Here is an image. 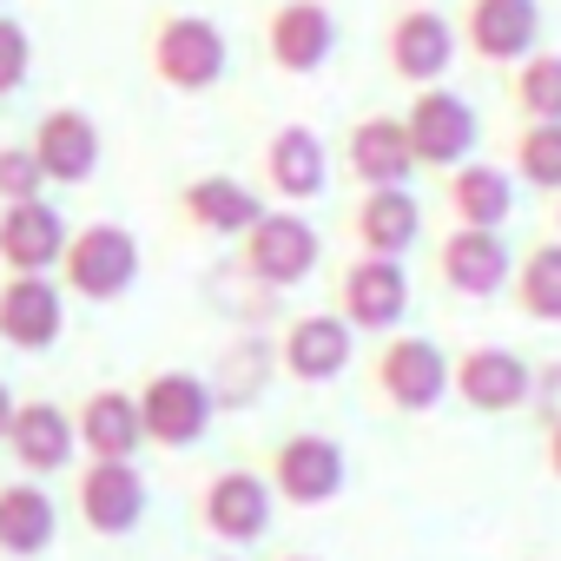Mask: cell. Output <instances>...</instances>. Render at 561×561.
<instances>
[{
    "mask_svg": "<svg viewBox=\"0 0 561 561\" xmlns=\"http://www.w3.org/2000/svg\"><path fill=\"white\" fill-rule=\"evenodd\" d=\"M146 60H152V80L172 87V93H211L231 67V41L211 14H159L152 21V41H146Z\"/></svg>",
    "mask_w": 561,
    "mask_h": 561,
    "instance_id": "1",
    "label": "cell"
},
{
    "mask_svg": "<svg viewBox=\"0 0 561 561\" xmlns=\"http://www.w3.org/2000/svg\"><path fill=\"white\" fill-rule=\"evenodd\" d=\"M318 257H324V238H318L311 218H298V205L264 211V218L238 238V271L251 277V285H264V291L305 285V277L318 271Z\"/></svg>",
    "mask_w": 561,
    "mask_h": 561,
    "instance_id": "2",
    "label": "cell"
},
{
    "mask_svg": "<svg viewBox=\"0 0 561 561\" xmlns=\"http://www.w3.org/2000/svg\"><path fill=\"white\" fill-rule=\"evenodd\" d=\"M60 285L87 305H119L133 285H139V238L113 218L100 225H80L67 238V257H60Z\"/></svg>",
    "mask_w": 561,
    "mask_h": 561,
    "instance_id": "3",
    "label": "cell"
},
{
    "mask_svg": "<svg viewBox=\"0 0 561 561\" xmlns=\"http://www.w3.org/2000/svg\"><path fill=\"white\" fill-rule=\"evenodd\" d=\"M403 133H410L416 165H430V172H456V165H469L476 146H482V119H476V106H469L456 87H423V93H410Z\"/></svg>",
    "mask_w": 561,
    "mask_h": 561,
    "instance_id": "4",
    "label": "cell"
},
{
    "mask_svg": "<svg viewBox=\"0 0 561 561\" xmlns=\"http://www.w3.org/2000/svg\"><path fill=\"white\" fill-rule=\"evenodd\" d=\"M271 495L277 502H291V508H324L344 495L351 482V462H344V443L324 436V430H291V436H277L271 449Z\"/></svg>",
    "mask_w": 561,
    "mask_h": 561,
    "instance_id": "5",
    "label": "cell"
},
{
    "mask_svg": "<svg viewBox=\"0 0 561 561\" xmlns=\"http://www.w3.org/2000/svg\"><path fill=\"white\" fill-rule=\"evenodd\" d=\"M133 397H139V430L152 449H192V443H205V430L218 416L211 383L198 370H152Z\"/></svg>",
    "mask_w": 561,
    "mask_h": 561,
    "instance_id": "6",
    "label": "cell"
},
{
    "mask_svg": "<svg viewBox=\"0 0 561 561\" xmlns=\"http://www.w3.org/2000/svg\"><path fill=\"white\" fill-rule=\"evenodd\" d=\"M370 390L403 416H430L449 397V357L430 337H397L390 331L370 357Z\"/></svg>",
    "mask_w": 561,
    "mask_h": 561,
    "instance_id": "7",
    "label": "cell"
},
{
    "mask_svg": "<svg viewBox=\"0 0 561 561\" xmlns=\"http://www.w3.org/2000/svg\"><path fill=\"white\" fill-rule=\"evenodd\" d=\"M271 508H277L271 476H264V469H244V462L218 469V476L198 489V528H205L211 541H225V548H251V541H264Z\"/></svg>",
    "mask_w": 561,
    "mask_h": 561,
    "instance_id": "8",
    "label": "cell"
},
{
    "mask_svg": "<svg viewBox=\"0 0 561 561\" xmlns=\"http://www.w3.org/2000/svg\"><path fill=\"white\" fill-rule=\"evenodd\" d=\"M351 331H370V337H390L410 311V271L403 257H370L357 251L344 271H337V305H331Z\"/></svg>",
    "mask_w": 561,
    "mask_h": 561,
    "instance_id": "9",
    "label": "cell"
},
{
    "mask_svg": "<svg viewBox=\"0 0 561 561\" xmlns=\"http://www.w3.org/2000/svg\"><path fill=\"white\" fill-rule=\"evenodd\" d=\"M449 390L462 410L476 416H508V410H528V390H535V364L508 344H469L456 351L449 364Z\"/></svg>",
    "mask_w": 561,
    "mask_h": 561,
    "instance_id": "10",
    "label": "cell"
},
{
    "mask_svg": "<svg viewBox=\"0 0 561 561\" xmlns=\"http://www.w3.org/2000/svg\"><path fill=\"white\" fill-rule=\"evenodd\" d=\"M351 351H357V331L337 318V311H298L277 331V370L291 383H337L351 370Z\"/></svg>",
    "mask_w": 561,
    "mask_h": 561,
    "instance_id": "11",
    "label": "cell"
},
{
    "mask_svg": "<svg viewBox=\"0 0 561 561\" xmlns=\"http://www.w3.org/2000/svg\"><path fill=\"white\" fill-rule=\"evenodd\" d=\"M436 277L443 291L482 305V298H502L508 277H515V251L502 231H476V225H449V238L436 244Z\"/></svg>",
    "mask_w": 561,
    "mask_h": 561,
    "instance_id": "12",
    "label": "cell"
},
{
    "mask_svg": "<svg viewBox=\"0 0 561 561\" xmlns=\"http://www.w3.org/2000/svg\"><path fill=\"white\" fill-rule=\"evenodd\" d=\"M264 54H271L277 73H291V80L331 67V54H337V14L324 8V0H277L271 21H264Z\"/></svg>",
    "mask_w": 561,
    "mask_h": 561,
    "instance_id": "13",
    "label": "cell"
},
{
    "mask_svg": "<svg viewBox=\"0 0 561 561\" xmlns=\"http://www.w3.org/2000/svg\"><path fill=\"white\" fill-rule=\"evenodd\" d=\"M456 41H462L456 21H443L436 8H403L383 34V60L403 87L423 93V87H443V73L456 67Z\"/></svg>",
    "mask_w": 561,
    "mask_h": 561,
    "instance_id": "14",
    "label": "cell"
},
{
    "mask_svg": "<svg viewBox=\"0 0 561 561\" xmlns=\"http://www.w3.org/2000/svg\"><path fill=\"white\" fill-rule=\"evenodd\" d=\"M462 47L489 67H522L541 47V0H469L462 8Z\"/></svg>",
    "mask_w": 561,
    "mask_h": 561,
    "instance_id": "15",
    "label": "cell"
},
{
    "mask_svg": "<svg viewBox=\"0 0 561 561\" xmlns=\"http://www.w3.org/2000/svg\"><path fill=\"white\" fill-rule=\"evenodd\" d=\"M146 502H152V489L133 462H87L73 482V508L93 535H133L146 522Z\"/></svg>",
    "mask_w": 561,
    "mask_h": 561,
    "instance_id": "16",
    "label": "cell"
},
{
    "mask_svg": "<svg viewBox=\"0 0 561 561\" xmlns=\"http://www.w3.org/2000/svg\"><path fill=\"white\" fill-rule=\"evenodd\" d=\"M67 331V298L47 271H14L0 285V337L14 351H54Z\"/></svg>",
    "mask_w": 561,
    "mask_h": 561,
    "instance_id": "17",
    "label": "cell"
},
{
    "mask_svg": "<svg viewBox=\"0 0 561 561\" xmlns=\"http://www.w3.org/2000/svg\"><path fill=\"white\" fill-rule=\"evenodd\" d=\"M264 185L285 198V205H311V198H324V185H331V146L311 133V126H277L271 139H264Z\"/></svg>",
    "mask_w": 561,
    "mask_h": 561,
    "instance_id": "18",
    "label": "cell"
},
{
    "mask_svg": "<svg viewBox=\"0 0 561 561\" xmlns=\"http://www.w3.org/2000/svg\"><path fill=\"white\" fill-rule=\"evenodd\" d=\"M344 172L377 192V185H410L416 172V152H410V133H403V113H370L344 133Z\"/></svg>",
    "mask_w": 561,
    "mask_h": 561,
    "instance_id": "19",
    "label": "cell"
},
{
    "mask_svg": "<svg viewBox=\"0 0 561 561\" xmlns=\"http://www.w3.org/2000/svg\"><path fill=\"white\" fill-rule=\"evenodd\" d=\"M264 211L271 205L244 179H231V172H205V179H185L179 185V218L192 231H205V238H244Z\"/></svg>",
    "mask_w": 561,
    "mask_h": 561,
    "instance_id": "20",
    "label": "cell"
},
{
    "mask_svg": "<svg viewBox=\"0 0 561 561\" xmlns=\"http://www.w3.org/2000/svg\"><path fill=\"white\" fill-rule=\"evenodd\" d=\"M351 238L370 257H410V244H423V205L410 185H377L351 205Z\"/></svg>",
    "mask_w": 561,
    "mask_h": 561,
    "instance_id": "21",
    "label": "cell"
},
{
    "mask_svg": "<svg viewBox=\"0 0 561 561\" xmlns=\"http://www.w3.org/2000/svg\"><path fill=\"white\" fill-rule=\"evenodd\" d=\"M34 159L47 172V185H87L100 172V126L80 113V106H54L41 126H34Z\"/></svg>",
    "mask_w": 561,
    "mask_h": 561,
    "instance_id": "22",
    "label": "cell"
},
{
    "mask_svg": "<svg viewBox=\"0 0 561 561\" xmlns=\"http://www.w3.org/2000/svg\"><path fill=\"white\" fill-rule=\"evenodd\" d=\"M443 205H449V225L502 231L515 218V172L489 165V159H469V165L443 172Z\"/></svg>",
    "mask_w": 561,
    "mask_h": 561,
    "instance_id": "23",
    "label": "cell"
},
{
    "mask_svg": "<svg viewBox=\"0 0 561 561\" xmlns=\"http://www.w3.org/2000/svg\"><path fill=\"white\" fill-rule=\"evenodd\" d=\"M67 238L73 231L47 198H27V205L0 211V264L8 271H54L67 257Z\"/></svg>",
    "mask_w": 561,
    "mask_h": 561,
    "instance_id": "24",
    "label": "cell"
},
{
    "mask_svg": "<svg viewBox=\"0 0 561 561\" xmlns=\"http://www.w3.org/2000/svg\"><path fill=\"white\" fill-rule=\"evenodd\" d=\"M73 449H80L73 410H60V403H47V397L14 410V430H8V456H14L27 476H54V469H67V462H73Z\"/></svg>",
    "mask_w": 561,
    "mask_h": 561,
    "instance_id": "25",
    "label": "cell"
},
{
    "mask_svg": "<svg viewBox=\"0 0 561 561\" xmlns=\"http://www.w3.org/2000/svg\"><path fill=\"white\" fill-rule=\"evenodd\" d=\"M73 430H80V443H87V456L93 462H133L139 456V443H146V430H139V397L133 390H93L80 410H73Z\"/></svg>",
    "mask_w": 561,
    "mask_h": 561,
    "instance_id": "26",
    "label": "cell"
},
{
    "mask_svg": "<svg viewBox=\"0 0 561 561\" xmlns=\"http://www.w3.org/2000/svg\"><path fill=\"white\" fill-rule=\"evenodd\" d=\"M271 377H285V370H277V344L257 337V331H244V337H231L218 351V364H211L205 383H211V403L218 410H251V403H264Z\"/></svg>",
    "mask_w": 561,
    "mask_h": 561,
    "instance_id": "27",
    "label": "cell"
},
{
    "mask_svg": "<svg viewBox=\"0 0 561 561\" xmlns=\"http://www.w3.org/2000/svg\"><path fill=\"white\" fill-rule=\"evenodd\" d=\"M60 535V508L41 482H8L0 489V554H47Z\"/></svg>",
    "mask_w": 561,
    "mask_h": 561,
    "instance_id": "28",
    "label": "cell"
},
{
    "mask_svg": "<svg viewBox=\"0 0 561 561\" xmlns=\"http://www.w3.org/2000/svg\"><path fill=\"white\" fill-rule=\"evenodd\" d=\"M508 305L528 318V324H561V238H541L515 257V277H508Z\"/></svg>",
    "mask_w": 561,
    "mask_h": 561,
    "instance_id": "29",
    "label": "cell"
},
{
    "mask_svg": "<svg viewBox=\"0 0 561 561\" xmlns=\"http://www.w3.org/2000/svg\"><path fill=\"white\" fill-rule=\"evenodd\" d=\"M508 172H515V185L561 192V119H522V133L508 146Z\"/></svg>",
    "mask_w": 561,
    "mask_h": 561,
    "instance_id": "30",
    "label": "cell"
},
{
    "mask_svg": "<svg viewBox=\"0 0 561 561\" xmlns=\"http://www.w3.org/2000/svg\"><path fill=\"white\" fill-rule=\"evenodd\" d=\"M508 100H515V113H522V119H561V54L535 47V54L515 67Z\"/></svg>",
    "mask_w": 561,
    "mask_h": 561,
    "instance_id": "31",
    "label": "cell"
},
{
    "mask_svg": "<svg viewBox=\"0 0 561 561\" xmlns=\"http://www.w3.org/2000/svg\"><path fill=\"white\" fill-rule=\"evenodd\" d=\"M41 185H47V172H41L34 146H0V205H27V198H41Z\"/></svg>",
    "mask_w": 561,
    "mask_h": 561,
    "instance_id": "32",
    "label": "cell"
},
{
    "mask_svg": "<svg viewBox=\"0 0 561 561\" xmlns=\"http://www.w3.org/2000/svg\"><path fill=\"white\" fill-rule=\"evenodd\" d=\"M27 67H34V41H27V27L0 14V93H14V87L27 80Z\"/></svg>",
    "mask_w": 561,
    "mask_h": 561,
    "instance_id": "33",
    "label": "cell"
},
{
    "mask_svg": "<svg viewBox=\"0 0 561 561\" xmlns=\"http://www.w3.org/2000/svg\"><path fill=\"white\" fill-rule=\"evenodd\" d=\"M528 410L541 416V430H548V423H561V357L535 364V390H528Z\"/></svg>",
    "mask_w": 561,
    "mask_h": 561,
    "instance_id": "34",
    "label": "cell"
},
{
    "mask_svg": "<svg viewBox=\"0 0 561 561\" xmlns=\"http://www.w3.org/2000/svg\"><path fill=\"white\" fill-rule=\"evenodd\" d=\"M541 462H548V476L561 482V423H548V430H541Z\"/></svg>",
    "mask_w": 561,
    "mask_h": 561,
    "instance_id": "35",
    "label": "cell"
},
{
    "mask_svg": "<svg viewBox=\"0 0 561 561\" xmlns=\"http://www.w3.org/2000/svg\"><path fill=\"white\" fill-rule=\"evenodd\" d=\"M14 410H21V403H14V390L0 383V443H8V430H14Z\"/></svg>",
    "mask_w": 561,
    "mask_h": 561,
    "instance_id": "36",
    "label": "cell"
},
{
    "mask_svg": "<svg viewBox=\"0 0 561 561\" xmlns=\"http://www.w3.org/2000/svg\"><path fill=\"white\" fill-rule=\"evenodd\" d=\"M548 218H554V238H561V192H548Z\"/></svg>",
    "mask_w": 561,
    "mask_h": 561,
    "instance_id": "37",
    "label": "cell"
},
{
    "mask_svg": "<svg viewBox=\"0 0 561 561\" xmlns=\"http://www.w3.org/2000/svg\"><path fill=\"white\" fill-rule=\"evenodd\" d=\"M277 561H318V554H277Z\"/></svg>",
    "mask_w": 561,
    "mask_h": 561,
    "instance_id": "38",
    "label": "cell"
},
{
    "mask_svg": "<svg viewBox=\"0 0 561 561\" xmlns=\"http://www.w3.org/2000/svg\"><path fill=\"white\" fill-rule=\"evenodd\" d=\"M410 8H423V0H410Z\"/></svg>",
    "mask_w": 561,
    "mask_h": 561,
    "instance_id": "39",
    "label": "cell"
}]
</instances>
